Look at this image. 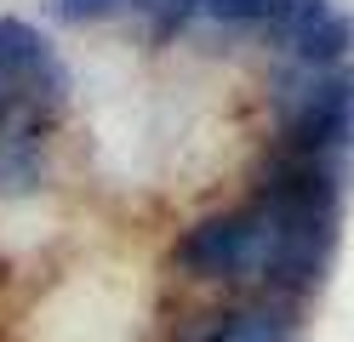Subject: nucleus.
Masks as SVG:
<instances>
[{"mask_svg":"<svg viewBox=\"0 0 354 342\" xmlns=\"http://www.w3.org/2000/svg\"><path fill=\"white\" fill-rule=\"evenodd\" d=\"M269 103H274V149L354 166V63L343 68L280 63L269 80Z\"/></svg>","mask_w":354,"mask_h":342,"instance_id":"obj_1","label":"nucleus"},{"mask_svg":"<svg viewBox=\"0 0 354 342\" xmlns=\"http://www.w3.org/2000/svg\"><path fill=\"white\" fill-rule=\"evenodd\" d=\"M257 29L280 52V63H297V68L354 63V17L337 0H269Z\"/></svg>","mask_w":354,"mask_h":342,"instance_id":"obj_2","label":"nucleus"},{"mask_svg":"<svg viewBox=\"0 0 354 342\" xmlns=\"http://www.w3.org/2000/svg\"><path fill=\"white\" fill-rule=\"evenodd\" d=\"M0 80L12 86L17 108H35L46 120L69 103V68L29 17H0Z\"/></svg>","mask_w":354,"mask_h":342,"instance_id":"obj_3","label":"nucleus"},{"mask_svg":"<svg viewBox=\"0 0 354 342\" xmlns=\"http://www.w3.org/2000/svg\"><path fill=\"white\" fill-rule=\"evenodd\" d=\"M171 342H303V314L280 296H229L217 308L189 314Z\"/></svg>","mask_w":354,"mask_h":342,"instance_id":"obj_4","label":"nucleus"},{"mask_svg":"<svg viewBox=\"0 0 354 342\" xmlns=\"http://www.w3.org/2000/svg\"><path fill=\"white\" fill-rule=\"evenodd\" d=\"M46 182V114L17 108L0 131V200H29Z\"/></svg>","mask_w":354,"mask_h":342,"instance_id":"obj_5","label":"nucleus"},{"mask_svg":"<svg viewBox=\"0 0 354 342\" xmlns=\"http://www.w3.org/2000/svg\"><path fill=\"white\" fill-rule=\"evenodd\" d=\"M189 23H217V29H257L269 0H183Z\"/></svg>","mask_w":354,"mask_h":342,"instance_id":"obj_6","label":"nucleus"},{"mask_svg":"<svg viewBox=\"0 0 354 342\" xmlns=\"http://www.w3.org/2000/svg\"><path fill=\"white\" fill-rule=\"evenodd\" d=\"M52 12H57L63 23H103V17L138 12V0H52Z\"/></svg>","mask_w":354,"mask_h":342,"instance_id":"obj_7","label":"nucleus"},{"mask_svg":"<svg viewBox=\"0 0 354 342\" xmlns=\"http://www.w3.org/2000/svg\"><path fill=\"white\" fill-rule=\"evenodd\" d=\"M12 114H17V97H12V86H6V80H0V131H6V126H12Z\"/></svg>","mask_w":354,"mask_h":342,"instance_id":"obj_8","label":"nucleus"}]
</instances>
